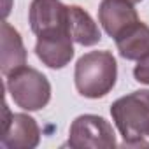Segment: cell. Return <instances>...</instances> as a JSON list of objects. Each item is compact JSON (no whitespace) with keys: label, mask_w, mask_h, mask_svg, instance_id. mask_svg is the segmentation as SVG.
I'll return each instance as SVG.
<instances>
[{"label":"cell","mask_w":149,"mask_h":149,"mask_svg":"<svg viewBox=\"0 0 149 149\" xmlns=\"http://www.w3.org/2000/svg\"><path fill=\"white\" fill-rule=\"evenodd\" d=\"M111 116L128 147H149L144 140L149 133V90H139L118 98L111 105Z\"/></svg>","instance_id":"1"},{"label":"cell","mask_w":149,"mask_h":149,"mask_svg":"<svg viewBox=\"0 0 149 149\" xmlns=\"http://www.w3.org/2000/svg\"><path fill=\"white\" fill-rule=\"evenodd\" d=\"M118 63L111 51H90L76 63L74 81L77 91L86 98H102L116 84Z\"/></svg>","instance_id":"2"},{"label":"cell","mask_w":149,"mask_h":149,"mask_svg":"<svg viewBox=\"0 0 149 149\" xmlns=\"http://www.w3.org/2000/svg\"><path fill=\"white\" fill-rule=\"evenodd\" d=\"M6 88L18 107L23 111H40L51 100V84L42 72L32 67H21L11 72Z\"/></svg>","instance_id":"3"},{"label":"cell","mask_w":149,"mask_h":149,"mask_svg":"<svg viewBox=\"0 0 149 149\" xmlns=\"http://www.w3.org/2000/svg\"><path fill=\"white\" fill-rule=\"evenodd\" d=\"M68 146L74 149H111L116 147V133L102 116L83 114L70 125Z\"/></svg>","instance_id":"4"},{"label":"cell","mask_w":149,"mask_h":149,"mask_svg":"<svg viewBox=\"0 0 149 149\" xmlns=\"http://www.w3.org/2000/svg\"><path fill=\"white\" fill-rule=\"evenodd\" d=\"M28 19L30 28L37 37L70 32L68 6H63L60 0H32Z\"/></svg>","instance_id":"5"},{"label":"cell","mask_w":149,"mask_h":149,"mask_svg":"<svg viewBox=\"0 0 149 149\" xmlns=\"http://www.w3.org/2000/svg\"><path fill=\"white\" fill-rule=\"evenodd\" d=\"M4 132L2 146L7 149H33L40 142V128L28 114H11L4 104Z\"/></svg>","instance_id":"6"},{"label":"cell","mask_w":149,"mask_h":149,"mask_svg":"<svg viewBox=\"0 0 149 149\" xmlns=\"http://www.w3.org/2000/svg\"><path fill=\"white\" fill-rule=\"evenodd\" d=\"M98 21L107 35L116 39L139 21V14L130 0H102L98 7Z\"/></svg>","instance_id":"7"},{"label":"cell","mask_w":149,"mask_h":149,"mask_svg":"<svg viewBox=\"0 0 149 149\" xmlns=\"http://www.w3.org/2000/svg\"><path fill=\"white\" fill-rule=\"evenodd\" d=\"M74 39L70 32L37 37L35 54L49 68H63L74 58Z\"/></svg>","instance_id":"8"},{"label":"cell","mask_w":149,"mask_h":149,"mask_svg":"<svg viewBox=\"0 0 149 149\" xmlns=\"http://www.w3.org/2000/svg\"><path fill=\"white\" fill-rule=\"evenodd\" d=\"M0 70L7 77L11 72L26 65V49L19 32L7 21L2 23V61Z\"/></svg>","instance_id":"9"},{"label":"cell","mask_w":149,"mask_h":149,"mask_svg":"<svg viewBox=\"0 0 149 149\" xmlns=\"http://www.w3.org/2000/svg\"><path fill=\"white\" fill-rule=\"evenodd\" d=\"M121 58L139 61L149 54V26L142 21H137L126 28L119 37L114 39Z\"/></svg>","instance_id":"10"},{"label":"cell","mask_w":149,"mask_h":149,"mask_svg":"<svg viewBox=\"0 0 149 149\" xmlns=\"http://www.w3.org/2000/svg\"><path fill=\"white\" fill-rule=\"evenodd\" d=\"M68 30L74 42L81 46H95L102 39L98 25L93 21L90 13L79 6H68Z\"/></svg>","instance_id":"11"},{"label":"cell","mask_w":149,"mask_h":149,"mask_svg":"<svg viewBox=\"0 0 149 149\" xmlns=\"http://www.w3.org/2000/svg\"><path fill=\"white\" fill-rule=\"evenodd\" d=\"M133 77L137 83L149 86V54L137 61V65L133 68Z\"/></svg>","instance_id":"12"},{"label":"cell","mask_w":149,"mask_h":149,"mask_svg":"<svg viewBox=\"0 0 149 149\" xmlns=\"http://www.w3.org/2000/svg\"><path fill=\"white\" fill-rule=\"evenodd\" d=\"M130 2H132V4L135 6V4H139V2H142V0H130Z\"/></svg>","instance_id":"13"},{"label":"cell","mask_w":149,"mask_h":149,"mask_svg":"<svg viewBox=\"0 0 149 149\" xmlns=\"http://www.w3.org/2000/svg\"><path fill=\"white\" fill-rule=\"evenodd\" d=\"M147 137H149V133H147Z\"/></svg>","instance_id":"14"}]
</instances>
